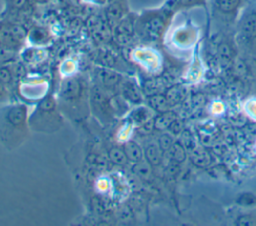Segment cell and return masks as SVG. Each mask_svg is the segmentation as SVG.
Instances as JSON below:
<instances>
[{"label": "cell", "mask_w": 256, "mask_h": 226, "mask_svg": "<svg viewBox=\"0 0 256 226\" xmlns=\"http://www.w3.org/2000/svg\"><path fill=\"white\" fill-rule=\"evenodd\" d=\"M27 107L14 103L0 110V143L11 149L24 140L27 131Z\"/></svg>", "instance_id": "6da1fadb"}, {"label": "cell", "mask_w": 256, "mask_h": 226, "mask_svg": "<svg viewBox=\"0 0 256 226\" xmlns=\"http://www.w3.org/2000/svg\"><path fill=\"white\" fill-rule=\"evenodd\" d=\"M28 123L34 130L42 132H53L61 126L62 121L53 97L47 96L37 105Z\"/></svg>", "instance_id": "7a4b0ae2"}, {"label": "cell", "mask_w": 256, "mask_h": 226, "mask_svg": "<svg viewBox=\"0 0 256 226\" xmlns=\"http://www.w3.org/2000/svg\"><path fill=\"white\" fill-rule=\"evenodd\" d=\"M107 90L99 85H94L90 92V105L95 116L102 122H109L113 117L110 98Z\"/></svg>", "instance_id": "3957f363"}, {"label": "cell", "mask_w": 256, "mask_h": 226, "mask_svg": "<svg viewBox=\"0 0 256 226\" xmlns=\"http://www.w3.org/2000/svg\"><path fill=\"white\" fill-rule=\"evenodd\" d=\"M86 94L85 84L81 79L70 78L65 80L59 90V99L64 106H75L79 102H82L84 95Z\"/></svg>", "instance_id": "277c9868"}, {"label": "cell", "mask_w": 256, "mask_h": 226, "mask_svg": "<svg viewBox=\"0 0 256 226\" xmlns=\"http://www.w3.org/2000/svg\"><path fill=\"white\" fill-rule=\"evenodd\" d=\"M97 85L101 86L106 90H111L113 88L119 87L123 79L120 74L105 68H97L94 74Z\"/></svg>", "instance_id": "5b68a950"}, {"label": "cell", "mask_w": 256, "mask_h": 226, "mask_svg": "<svg viewBox=\"0 0 256 226\" xmlns=\"http://www.w3.org/2000/svg\"><path fill=\"white\" fill-rule=\"evenodd\" d=\"M121 88V95L127 101L131 103H139L141 101V93L135 84L131 81L124 80L119 86Z\"/></svg>", "instance_id": "8992f818"}, {"label": "cell", "mask_w": 256, "mask_h": 226, "mask_svg": "<svg viewBox=\"0 0 256 226\" xmlns=\"http://www.w3.org/2000/svg\"><path fill=\"white\" fill-rule=\"evenodd\" d=\"M123 150L128 161L135 164L142 160L143 151L135 141H126L123 145Z\"/></svg>", "instance_id": "52a82bcc"}, {"label": "cell", "mask_w": 256, "mask_h": 226, "mask_svg": "<svg viewBox=\"0 0 256 226\" xmlns=\"http://www.w3.org/2000/svg\"><path fill=\"white\" fill-rule=\"evenodd\" d=\"M240 30L247 38H256V13H250L242 19Z\"/></svg>", "instance_id": "ba28073f"}, {"label": "cell", "mask_w": 256, "mask_h": 226, "mask_svg": "<svg viewBox=\"0 0 256 226\" xmlns=\"http://www.w3.org/2000/svg\"><path fill=\"white\" fill-rule=\"evenodd\" d=\"M145 157L147 161L152 165H158L161 161V155H160V147L156 146L155 144H150L145 148L144 151Z\"/></svg>", "instance_id": "9c48e42d"}, {"label": "cell", "mask_w": 256, "mask_h": 226, "mask_svg": "<svg viewBox=\"0 0 256 226\" xmlns=\"http://www.w3.org/2000/svg\"><path fill=\"white\" fill-rule=\"evenodd\" d=\"M150 106L158 112H166L168 109V99L161 95H153L149 98Z\"/></svg>", "instance_id": "30bf717a"}, {"label": "cell", "mask_w": 256, "mask_h": 226, "mask_svg": "<svg viewBox=\"0 0 256 226\" xmlns=\"http://www.w3.org/2000/svg\"><path fill=\"white\" fill-rule=\"evenodd\" d=\"M116 36L117 39L122 43H127L128 39L131 36V26L128 21H124L120 23L116 28Z\"/></svg>", "instance_id": "8fae6325"}, {"label": "cell", "mask_w": 256, "mask_h": 226, "mask_svg": "<svg viewBox=\"0 0 256 226\" xmlns=\"http://www.w3.org/2000/svg\"><path fill=\"white\" fill-rule=\"evenodd\" d=\"M108 156H109L110 161H112L113 163H115L117 165L126 164V162L128 161V159L124 153V150L120 149L119 147H112L109 150Z\"/></svg>", "instance_id": "7c38bea8"}, {"label": "cell", "mask_w": 256, "mask_h": 226, "mask_svg": "<svg viewBox=\"0 0 256 226\" xmlns=\"http://www.w3.org/2000/svg\"><path fill=\"white\" fill-rule=\"evenodd\" d=\"M149 117V111L144 107H138L135 110H133L130 114L131 121L138 123V124H144Z\"/></svg>", "instance_id": "4fadbf2b"}, {"label": "cell", "mask_w": 256, "mask_h": 226, "mask_svg": "<svg viewBox=\"0 0 256 226\" xmlns=\"http://www.w3.org/2000/svg\"><path fill=\"white\" fill-rule=\"evenodd\" d=\"M175 120V117L170 112H165L161 116L157 117L154 121V126L157 129H165L171 125V123Z\"/></svg>", "instance_id": "5bb4252c"}, {"label": "cell", "mask_w": 256, "mask_h": 226, "mask_svg": "<svg viewBox=\"0 0 256 226\" xmlns=\"http://www.w3.org/2000/svg\"><path fill=\"white\" fill-rule=\"evenodd\" d=\"M133 172H134L137 176H139L140 178H142V179H148L149 176L151 175L150 167H149L147 164L142 163L141 161L135 163V166H134V168H133Z\"/></svg>", "instance_id": "9a60e30c"}, {"label": "cell", "mask_w": 256, "mask_h": 226, "mask_svg": "<svg viewBox=\"0 0 256 226\" xmlns=\"http://www.w3.org/2000/svg\"><path fill=\"white\" fill-rule=\"evenodd\" d=\"M240 0H216L218 8L223 12H231L238 6Z\"/></svg>", "instance_id": "2e32d148"}, {"label": "cell", "mask_w": 256, "mask_h": 226, "mask_svg": "<svg viewBox=\"0 0 256 226\" xmlns=\"http://www.w3.org/2000/svg\"><path fill=\"white\" fill-rule=\"evenodd\" d=\"M161 28H162V22L160 21V19L155 18V19H152L147 24L146 30H147V33H149L150 36H157L159 34Z\"/></svg>", "instance_id": "e0dca14e"}, {"label": "cell", "mask_w": 256, "mask_h": 226, "mask_svg": "<svg viewBox=\"0 0 256 226\" xmlns=\"http://www.w3.org/2000/svg\"><path fill=\"white\" fill-rule=\"evenodd\" d=\"M183 97V93L181 89H170L167 94V99L169 102H177L181 100Z\"/></svg>", "instance_id": "ac0fdd59"}, {"label": "cell", "mask_w": 256, "mask_h": 226, "mask_svg": "<svg viewBox=\"0 0 256 226\" xmlns=\"http://www.w3.org/2000/svg\"><path fill=\"white\" fill-rule=\"evenodd\" d=\"M219 55L220 58L223 62H228L231 58V53H230V48L226 44H221L219 46Z\"/></svg>", "instance_id": "d6986e66"}, {"label": "cell", "mask_w": 256, "mask_h": 226, "mask_svg": "<svg viewBox=\"0 0 256 226\" xmlns=\"http://www.w3.org/2000/svg\"><path fill=\"white\" fill-rule=\"evenodd\" d=\"M171 145H172V139L167 134H163L159 138V147L161 150H167L171 147Z\"/></svg>", "instance_id": "ffe728a7"}, {"label": "cell", "mask_w": 256, "mask_h": 226, "mask_svg": "<svg viewBox=\"0 0 256 226\" xmlns=\"http://www.w3.org/2000/svg\"><path fill=\"white\" fill-rule=\"evenodd\" d=\"M0 80L5 84H8L12 81V73L8 68L0 67Z\"/></svg>", "instance_id": "44dd1931"}, {"label": "cell", "mask_w": 256, "mask_h": 226, "mask_svg": "<svg viewBox=\"0 0 256 226\" xmlns=\"http://www.w3.org/2000/svg\"><path fill=\"white\" fill-rule=\"evenodd\" d=\"M174 158L175 160H178V161H182L184 158H185V154H184V149L183 147L180 145V144H176L174 145Z\"/></svg>", "instance_id": "7402d4cb"}, {"label": "cell", "mask_w": 256, "mask_h": 226, "mask_svg": "<svg viewBox=\"0 0 256 226\" xmlns=\"http://www.w3.org/2000/svg\"><path fill=\"white\" fill-rule=\"evenodd\" d=\"M6 84L3 83L1 80H0V100L1 99H4L7 95V89H6Z\"/></svg>", "instance_id": "603a6c76"}, {"label": "cell", "mask_w": 256, "mask_h": 226, "mask_svg": "<svg viewBox=\"0 0 256 226\" xmlns=\"http://www.w3.org/2000/svg\"><path fill=\"white\" fill-rule=\"evenodd\" d=\"M12 4L16 8H23L27 4V0H12Z\"/></svg>", "instance_id": "cb8c5ba5"}, {"label": "cell", "mask_w": 256, "mask_h": 226, "mask_svg": "<svg viewBox=\"0 0 256 226\" xmlns=\"http://www.w3.org/2000/svg\"><path fill=\"white\" fill-rule=\"evenodd\" d=\"M199 0H181L182 4L184 5H191V4H194L196 2H198Z\"/></svg>", "instance_id": "d4e9b609"}, {"label": "cell", "mask_w": 256, "mask_h": 226, "mask_svg": "<svg viewBox=\"0 0 256 226\" xmlns=\"http://www.w3.org/2000/svg\"><path fill=\"white\" fill-rule=\"evenodd\" d=\"M37 2H40V3H44V2H46L47 0H36Z\"/></svg>", "instance_id": "484cf974"}]
</instances>
